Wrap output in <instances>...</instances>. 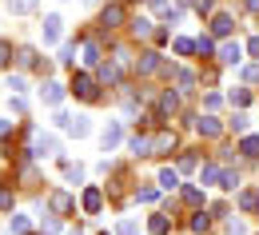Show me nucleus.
I'll list each match as a JSON object with an SVG mask.
<instances>
[{"label":"nucleus","mask_w":259,"mask_h":235,"mask_svg":"<svg viewBox=\"0 0 259 235\" xmlns=\"http://www.w3.org/2000/svg\"><path fill=\"white\" fill-rule=\"evenodd\" d=\"M56 128H64V132H68V135H76V139H84V135L92 132L88 116H68V112H56Z\"/></svg>","instance_id":"nucleus-1"},{"label":"nucleus","mask_w":259,"mask_h":235,"mask_svg":"<svg viewBox=\"0 0 259 235\" xmlns=\"http://www.w3.org/2000/svg\"><path fill=\"white\" fill-rule=\"evenodd\" d=\"M40 32H44V44H56L60 36H64V20L52 12V16H44V24H40Z\"/></svg>","instance_id":"nucleus-2"},{"label":"nucleus","mask_w":259,"mask_h":235,"mask_svg":"<svg viewBox=\"0 0 259 235\" xmlns=\"http://www.w3.org/2000/svg\"><path fill=\"white\" fill-rule=\"evenodd\" d=\"M72 92H76L80 100H96V96H100V92H96V80H92V76H84V72L72 80Z\"/></svg>","instance_id":"nucleus-3"},{"label":"nucleus","mask_w":259,"mask_h":235,"mask_svg":"<svg viewBox=\"0 0 259 235\" xmlns=\"http://www.w3.org/2000/svg\"><path fill=\"white\" fill-rule=\"evenodd\" d=\"M48 207H52V215H72V211H76V203H72L68 192H52V196H48Z\"/></svg>","instance_id":"nucleus-4"},{"label":"nucleus","mask_w":259,"mask_h":235,"mask_svg":"<svg viewBox=\"0 0 259 235\" xmlns=\"http://www.w3.org/2000/svg\"><path fill=\"white\" fill-rule=\"evenodd\" d=\"M28 152H32V156H56V152H60V144H56V135L40 132V135H36V144L28 148Z\"/></svg>","instance_id":"nucleus-5"},{"label":"nucleus","mask_w":259,"mask_h":235,"mask_svg":"<svg viewBox=\"0 0 259 235\" xmlns=\"http://www.w3.org/2000/svg\"><path fill=\"white\" fill-rule=\"evenodd\" d=\"M100 84H104V88H120V80H124V72H120V60H116V64H100Z\"/></svg>","instance_id":"nucleus-6"},{"label":"nucleus","mask_w":259,"mask_h":235,"mask_svg":"<svg viewBox=\"0 0 259 235\" xmlns=\"http://www.w3.org/2000/svg\"><path fill=\"white\" fill-rule=\"evenodd\" d=\"M40 96H44V104H48V108H60V104H64V84L48 80V84L40 88Z\"/></svg>","instance_id":"nucleus-7"},{"label":"nucleus","mask_w":259,"mask_h":235,"mask_svg":"<svg viewBox=\"0 0 259 235\" xmlns=\"http://www.w3.org/2000/svg\"><path fill=\"white\" fill-rule=\"evenodd\" d=\"M120 135H124V132H120V124L112 120V124L100 132V148H104V152H116V148H120Z\"/></svg>","instance_id":"nucleus-8"},{"label":"nucleus","mask_w":259,"mask_h":235,"mask_svg":"<svg viewBox=\"0 0 259 235\" xmlns=\"http://www.w3.org/2000/svg\"><path fill=\"white\" fill-rule=\"evenodd\" d=\"M195 132H199V135H207V139H215V135L224 132V124H220L215 116H199V120H195Z\"/></svg>","instance_id":"nucleus-9"},{"label":"nucleus","mask_w":259,"mask_h":235,"mask_svg":"<svg viewBox=\"0 0 259 235\" xmlns=\"http://www.w3.org/2000/svg\"><path fill=\"white\" fill-rule=\"evenodd\" d=\"M100 24H104V28H120V24H124V8H120V4L112 0V4L104 8V16H100Z\"/></svg>","instance_id":"nucleus-10"},{"label":"nucleus","mask_w":259,"mask_h":235,"mask_svg":"<svg viewBox=\"0 0 259 235\" xmlns=\"http://www.w3.org/2000/svg\"><path fill=\"white\" fill-rule=\"evenodd\" d=\"M176 148V135L171 132H156L152 135V156H163V152H171Z\"/></svg>","instance_id":"nucleus-11"},{"label":"nucleus","mask_w":259,"mask_h":235,"mask_svg":"<svg viewBox=\"0 0 259 235\" xmlns=\"http://www.w3.org/2000/svg\"><path fill=\"white\" fill-rule=\"evenodd\" d=\"M239 60H243V48L235 40H227L224 48H220V64H239Z\"/></svg>","instance_id":"nucleus-12"},{"label":"nucleus","mask_w":259,"mask_h":235,"mask_svg":"<svg viewBox=\"0 0 259 235\" xmlns=\"http://www.w3.org/2000/svg\"><path fill=\"white\" fill-rule=\"evenodd\" d=\"M231 28H235V20H231L227 12H215V16H211V32L215 36H231Z\"/></svg>","instance_id":"nucleus-13"},{"label":"nucleus","mask_w":259,"mask_h":235,"mask_svg":"<svg viewBox=\"0 0 259 235\" xmlns=\"http://www.w3.org/2000/svg\"><path fill=\"white\" fill-rule=\"evenodd\" d=\"M84 211H88V215H96L100 207H104V196H100V187H88V192H84Z\"/></svg>","instance_id":"nucleus-14"},{"label":"nucleus","mask_w":259,"mask_h":235,"mask_svg":"<svg viewBox=\"0 0 259 235\" xmlns=\"http://www.w3.org/2000/svg\"><path fill=\"white\" fill-rule=\"evenodd\" d=\"M239 207H243L247 215L259 211V192H255V187H243V192H239Z\"/></svg>","instance_id":"nucleus-15"},{"label":"nucleus","mask_w":259,"mask_h":235,"mask_svg":"<svg viewBox=\"0 0 259 235\" xmlns=\"http://www.w3.org/2000/svg\"><path fill=\"white\" fill-rule=\"evenodd\" d=\"M36 4L40 0H8V12L12 16H28V12H36Z\"/></svg>","instance_id":"nucleus-16"},{"label":"nucleus","mask_w":259,"mask_h":235,"mask_svg":"<svg viewBox=\"0 0 259 235\" xmlns=\"http://www.w3.org/2000/svg\"><path fill=\"white\" fill-rule=\"evenodd\" d=\"M132 152H136V156H152V135H132Z\"/></svg>","instance_id":"nucleus-17"},{"label":"nucleus","mask_w":259,"mask_h":235,"mask_svg":"<svg viewBox=\"0 0 259 235\" xmlns=\"http://www.w3.org/2000/svg\"><path fill=\"white\" fill-rule=\"evenodd\" d=\"M171 112H180V96H176V92H163L160 96V116H171Z\"/></svg>","instance_id":"nucleus-18"},{"label":"nucleus","mask_w":259,"mask_h":235,"mask_svg":"<svg viewBox=\"0 0 259 235\" xmlns=\"http://www.w3.org/2000/svg\"><path fill=\"white\" fill-rule=\"evenodd\" d=\"M152 72H160V56H156V52L140 56V76H152Z\"/></svg>","instance_id":"nucleus-19"},{"label":"nucleus","mask_w":259,"mask_h":235,"mask_svg":"<svg viewBox=\"0 0 259 235\" xmlns=\"http://www.w3.org/2000/svg\"><path fill=\"white\" fill-rule=\"evenodd\" d=\"M239 152H243L247 160H255L259 156V135H243V139H239Z\"/></svg>","instance_id":"nucleus-20"},{"label":"nucleus","mask_w":259,"mask_h":235,"mask_svg":"<svg viewBox=\"0 0 259 235\" xmlns=\"http://www.w3.org/2000/svg\"><path fill=\"white\" fill-rule=\"evenodd\" d=\"M160 187L176 192V187H180V171H176V168H163V171H160Z\"/></svg>","instance_id":"nucleus-21"},{"label":"nucleus","mask_w":259,"mask_h":235,"mask_svg":"<svg viewBox=\"0 0 259 235\" xmlns=\"http://www.w3.org/2000/svg\"><path fill=\"white\" fill-rule=\"evenodd\" d=\"M148 227H152V235H167V227H171V223H167V215H163V211H156V215L148 219Z\"/></svg>","instance_id":"nucleus-22"},{"label":"nucleus","mask_w":259,"mask_h":235,"mask_svg":"<svg viewBox=\"0 0 259 235\" xmlns=\"http://www.w3.org/2000/svg\"><path fill=\"white\" fill-rule=\"evenodd\" d=\"M199 179H203V183H224V168H215V164H207V168L199 171Z\"/></svg>","instance_id":"nucleus-23"},{"label":"nucleus","mask_w":259,"mask_h":235,"mask_svg":"<svg viewBox=\"0 0 259 235\" xmlns=\"http://www.w3.org/2000/svg\"><path fill=\"white\" fill-rule=\"evenodd\" d=\"M20 68H40V56H36V48H20Z\"/></svg>","instance_id":"nucleus-24"},{"label":"nucleus","mask_w":259,"mask_h":235,"mask_svg":"<svg viewBox=\"0 0 259 235\" xmlns=\"http://www.w3.org/2000/svg\"><path fill=\"white\" fill-rule=\"evenodd\" d=\"M176 84H180V92H192V88H195V76L188 72V68H180V72H176Z\"/></svg>","instance_id":"nucleus-25"},{"label":"nucleus","mask_w":259,"mask_h":235,"mask_svg":"<svg viewBox=\"0 0 259 235\" xmlns=\"http://www.w3.org/2000/svg\"><path fill=\"white\" fill-rule=\"evenodd\" d=\"M171 48H176L180 56H192V52H195V40H188V36H180V40H176Z\"/></svg>","instance_id":"nucleus-26"},{"label":"nucleus","mask_w":259,"mask_h":235,"mask_svg":"<svg viewBox=\"0 0 259 235\" xmlns=\"http://www.w3.org/2000/svg\"><path fill=\"white\" fill-rule=\"evenodd\" d=\"M132 32H136V36H156V32H152V20H144V16L132 20Z\"/></svg>","instance_id":"nucleus-27"},{"label":"nucleus","mask_w":259,"mask_h":235,"mask_svg":"<svg viewBox=\"0 0 259 235\" xmlns=\"http://www.w3.org/2000/svg\"><path fill=\"white\" fill-rule=\"evenodd\" d=\"M231 104H235V108H247V104H251V92H247V88H235V92H231Z\"/></svg>","instance_id":"nucleus-28"},{"label":"nucleus","mask_w":259,"mask_h":235,"mask_svg":"<svg viewBox=\"0 0 259 235\" xmlns=\"http://www.w3.org/2000/svg\"><path fill=\"white\" fill-rule=\"evenodd\" d=\"M64 175L72 179V183H80V179H84V168H80V164H68V160H64Z\"/></svg>","instance_id":"nucleus-29"},{"label":"nucleus","mask_w":259,"mask_h":235,"mask_svg":"<svg viewBox=\"0 0 259 235\" xmlns=\"http://www.w3.org/2000/svg\"><path fill=\"white\" fill-rule=\"evenodd\" d=\"M195 52H203V56H211V52H215V44H211L207 36H199V40H195Z\"/></svg>","instance_id":"nucleus-30"},{"label":"nucleus","mask_w":259,"mask_h":235,"mask_svg":"<svg viewBox=\"0 0 259 235\" xmlns=\"http://www.w3.org/2000/svg\"><path fill=\"white\" fill-rule=\"evenodd\" d=\"M116 235H140V227H136V219H124V223L116 227Z\"/></svg>","instance_id":"nucleus-31"},{"label":"nucleus","mask_w":259,"mask_h":235,"mask_svg":"<svg viewBox=\"0 0 259 235\" xmlns=\"http://www.w3.org/2000/svg\"><path fill=\"white\" fill-rule=\"evenodd\" d=\"M8 60H12V44L0 40V68H8Z\"/></svg>","instance_id":"nucleus-32"},{"label":"nucleus","mask_w":259,"mask_h":235,"mask_svg":"<svg viewBox=\"0 0 259 235\" xmlns=\"http://www.w3.org/2000/svg\"><path fill=\"white\" fill-rule=\"evenodd\" d=\"M28 231V219L24 215H12V235H24Z\"/></svg>","instance_id":"nucleus-33"},{"label":"nucleus","mask_w":259,"mask_h":235,"mask_svg":"<svg viewBox=\"0 0 259 235\" xmlns=\"http://www.w3.org/2000/svg\"><path fill=\"white\" fill-rule=\"evenodd\" d=\"M84 60H88V64H100V48L96 44H84Z\"/></svg>","instance_id":"nucleus-34"},{"label":"nucleus","mask_w":259,"mask_h":235,"mask_svg":"<svg viewBox=\"0 0 259 235\" xmlns=\"http://www.w3.org/2000/svg\"><path fill=\"white\" fill-rule=\"evenodd\" d=\"M207 223H211V219H207L203 211H199V215H192V231H207Z\"/></svg>","instance_id":"nucleus-35"},{"label":"nucleus","mask_w":259,"mask_h":235,"mask_svg":"<svg viewBox=\"0 0 259 235\" xmlns=\"http://www.w3.org/2000/svg\"><path fill=\"white\" fill-rule=\"evenodd\" d=\"M231 128H235V132H247V116L235 112V116H231Z\"/></svg>","instance_id":"nucleus-36"},{"label":"nucleus","mask_w":259,"mask_h":235,"mask_svg":"<svg viewBox=\"0 0 259 235\" xmlns=\"http://www.w3.org/2000/svg\"><path fill=\"white\" fill-rule=\"evenodd\" d=\"M136 200H140V203H152V200H156V187H140Z\"/></svg>","instance_id":"nucleus-37"},{"label":"nucleus","mask_w":259,"mask_h":235,"mask_svg":"<svg viewBox=\"0 0 259 235\" xmlns=\"http://www.w3.org/2000/svg\"><path fill=\"white\" fill-rule=\"evenodd\" d=\"M60 60H64V64H76V44H64V52H60Z\"/></svg>","instance_id":"nucleus-38"},{"label":"nucleus","mask_w":259,"mask_h":235,"mask_svg":"<svg viewBox=\"0 0 259 235\" xmlns=\"http://www.w3.org/2000/svg\"><path fill=\"white\" fill-rule=\"evenodd\" d=\"M227 235H247V227H243L239 219H227Z\"/></svg>","instance_id":"nucleus-39"},{"label":"nucleus","mask_w":259,"mask_h":235,"mask_svg":"<svg viewBox=\"0 0 259 235\" xmlns=\"http://www.w3.org/2000/svg\"><path fill=\"white\" fill-rule=\"evenodd\" d=\"M184 200H188V203H203V192H199V187H188V192H184Z\"/></svg>","instance_id":"nucleus-40"},{"label":"nucleus","mask_w":259,"mask_h":235,"mask_svg":"<svg viewBox=\"0 0 259 235\" xmlns=\"http://www.w3.org/2000/svg\"><path fill=\"white\" fill-rule=\"evenodd\" d=\"M8 88L20 96V92H24V76H8Z\"/></svg>","instance_id":"nucleus-41"},{"label":"nucleus","mask_w":259,"mask_h":235,"mask_svg":"<svg viewBox=\"0 0 259 235\" xmlns=\"http://www.w3.org/2000/svg\"><path fill=\"white\" fill-rule=\"evenodd\" d=\"M180 168H184V171L195 168V156H192V152H184V156H180Z\"/></svg>","instance_id":"nucleus-42"},{"label":"nucleus","mask_w":259,"mask_h":235,"mask_svg":"<svg viewBox=\"0 0 259 235\" xmlns=\"http://www.w3.org/2000/svg\"><path fill=\"white\" fill-rule=\"evenodd\" d=\"M211 8H215V0H195V12H199V16H203V12H211Z\"/></svg>","instance_id":"nucleus-43"},{"label":"nucleus","mask_w":259,"mask_h":235,"mask_svg":"<svg viewBox=\"0 0 259 235\" xmlns=\"http://www.w3.org/2000/svg\"><path fill=\"white\" fill-rule=\"evenodd\" d=\"M40 227H44V235H52V231H56V227H60V223H56V219L48 215V219H40Z\"/></svg>","instance_id":"nucleus-44"},{"label":"nucleus","mask_w":259,"mask_h":235,"mask_svg":"<svg viewBox=\"0 0 259 235\" xmlns=\"http://www.w3.org/2000/svg\"><path fill=\"white\" fill-rule=\"evenodd\" d=\"M8 207H12V192H4V187H0V211H8Z\"/></svg>","instance_id":"nucleus-45"},{"label":"nucleus","mask_w":259,"mask_h":235,"mask_svg":"<svg viewBox=\"0 0 259 235\" xmlns=\"http://www.w3.org/2000/svg\"><path fill=\"white\" fill-rule=\"evenodd\" d=\"M243 80H259V64H251V68H243Z\"/></svg>","instance_id":"nucleus-46"},{"label":"nucleus","mask_w":259,"mask_h":235,"mask_svg":"<svg viewBox=\"0 0 259 235\" xmlns=\"http://www.w3.org/2000/svg\"><path fill=\"white\" fill-rule=\"evenodd\" d=\"M247 52H251V56L259 60V36H251V40H247Z\"/></svg>","instance_id":"nucleus-47"},{"label":"nucleus","mask_w":259,"mask_h":235,"mask_svg":"<svg viewBox=\"0 0 259 235\" xmlns=\"http://www.w3.org/2000/svg\"><path fill=\"white\" fill-rule=\"evenodd\" d=\"M152 8H156V12H171V4H167V0H152Z\"/></svg>","instance_id":"nucleus-48"},{"label":"nucleus","mask_w":259,"mask_h":235,"mask_svg":"<svg viewBox=\"0 0 259 235\" xmlns=\"http://www.w3.org/2000/svg\"><path fill=\"white\" fill-rule=\"evenodd\" d=\"M8 132H12V120H0V139H4Z\"/></svg>","instance_id":"nucleus-49"},{"label":"nucleus","mask_w":259,"mask_h":235,"mask_svg":"<svg viewBox=\"0 0 259 235\" xmlns=\"http://www.w3.org/2000/svg\"><path fill=\"white\" fill-rule=\"evenodd\" d=\"M247 8H251V12H259V0H247Z\"/></svg>","instance_id":"nucleus-50"},{"label":"nucleus","mask_w":259,"mask_h":235,"mask_svg":"<svg viewBox=\"0 0 259 235\" xmlns=\"http://www.w3.org/2000/svg\"><path fill=\"white\" fill-rule=\"evenodd\" d=\"M180 4H195V0H180Z\"/></svg>","instance_id":"nucleus-51"},{"label":"nucleus","mask_w":259,"mask_h":235,"mask_svg":"<svg viewBox=\"0 0 259 235\" xmlns=\"http://www.w3.org/2000/svg\"><path fill=\"white\" fill-rule=\"evenodd\" d=\"M104 235H108V231H104Z\"/></svg>","instance_id":"nucleus-52"}]
</instances>
